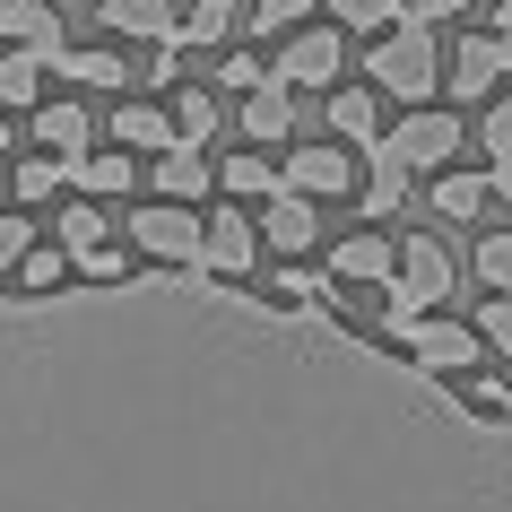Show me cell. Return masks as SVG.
Listing matches in <instances>:
<instances>
[{"instance_id": "9c48e42d", "label": "cell", "mask_w": 512, "mask_h": 512, "mask_svg": "<svg viewBox=\"0 0 512 512\" xmlns=\"http://www.w3.org/2000/svg\"><path fill=\"white\" fill-rule=\"evenodd\" d=\"M400 278V235L382 226H348L330 243V287H391Z\"/></svg>"}, {"instance_id": "8d00e7d4", "label": "cell", "mask_w": 512, "mask_h": 512, "mask_svg": "<svg viewBox=\"0 0 512 512\" xmlns=\"http://www.w3.org/2000/svg\"><path fill=\"white\" fill-rule=\"evenodd\" d=\"M261 79H270V70H261V61H252V53H226V61H217V70H209V87H243V96H252V87H261Z\"/></svg>"}, {"instance_id": "d6986e66", "label": "cell", "mask_w": 512, "mask_h": 512, "mask_svg": "<svg viewBox=\"0 0 512 512\" xmlns=\"http://www.w3.org/2000/svg\"><path fill=\"white\" fill-rule=\"evenodd\" d=\"M443 391H452V408L469 417V426H486V434H512V382H504V374H452Z\"/></svg>"}, {"instance_id": "3957f363", "label": "cell", "mask_w": 512, "mask_h": 512, "mask_svg": "<svg viewBox=\"0 0 512 512\" xmlns=\"http://www.w3.org/2000/svg\"><path fill=\"white\" fill-rule=\"evenodd\" d=\"M122 243H131V261H148V270L200 278V209H183V200H139Z\"/></svg>"}, {"instance_id": "9a60e30c", "label": "cell", "mask_w": 512, "mask_h": 512, "mask_svg": "<svg viewBox=\"0 0 512 512\" xmlns=\"http://www.w3.org/2000/svg\"><path fill=\"white\" fill-rule=\"evenodd\" d=\"M139 174H148V165L139 157H122V148H87V157H70V200H96V209H105V200H122V191H139Z\"/></svg>"}, {"instance_id": "30bf717a", "label": "cell", "mask_w": 512, "mask_h": 512, "mask_svg": "<svg viewBox=\"0 0 512 512\" xmlns=\"http://www.w3.org/2000/svg\"><path fill=\"white\" fill-rule=\"evenodd\" d=\"M252 226H261V252H278V261H313V243H322V217H313V200L304 191L278 183L261 209H252Z\"/></svg>"}, {"instance_id": "52a82bcc", "label": "cell", "mask_w": 512, "mask_h": 512, "mask_svg": "<svg viewBox=\"0 0 512 512\" xmlns=\"http://www.w3.org/2000/svg\"><path fill=\"white\" fill-rule=\"evenodd\" d=\"M339 70H348V35L339 27H296L287 44H278L270 79L296 96V87H339Z\"/></svg>"}, {"instance_id": "603a6c76", "label": "cell", "mask_w": 512, "mask_h": 512, "mask_svg": "<svg viewBox=\"0 0 512 512\" xmlns=\"http://www.w3.org/2000/svg\"><path fill=\"white\" fill-rule=\"evenodd\" d=\"M330 139L339 148H374L382 139V96L374 87H330Z\"/></svg>"}, {"instance_id": "d4e9b609", "label": "cell", "mask_w": 512, "mask_h": 512, "mask_svg": "<svg viewBox=\"0 0 512 512\" xmlns=\"http://www.w3.org/2000/svg\"><path fill=\"white\" fill-rule=\"evenodd\" d=\"M9 278H18V296H0V304H53L61 287H70V252H61V243H35Z\"/></svg>"}, {"instance_id": "e0dca14e", "label": "cell", "mask_w": 512, "mask_h": 512, "mask_svg": "<svg viewBox=\"0 0 512 512\" xmlns=\"http://www.w3.org/2000/svg\"><path fill=\"white\" fill-rule=\"evenodd\" d=\"M287 139H296V96H287L278 79H261L252 96H243V148L270 157V148H287Z\"/></svg>"}, {"instance_id": "6da1fadb", "label": "cell", "mask_w": 512, "mask_h": 512, "mask_svg": "<svg viewBox=\"0 0 512 512\" xmlns=\"http://www.w3.org/2000/svg\"><path fill=\"white\" fill-rule=\"evenodd\" d=\"M460 148H469V122H460L452 105H408L400 122L365 148V165H382V174H408V183H417V174H443Z\"/></svg>"}, {"instance_id": "d6a6232c", "label": "cell", "mask_w": 512, "mask_h": 512, "mask_svg": "<svg viewBox=\"0 0 512 512\" xmlns=\"http://www.w3.org/2000/svg\"><path fill=\"white\" fill-rule=\"evenodd\" d=\"M400 200H408V174H382V165H365V183H356V209L382 226V217L400 209Z\"/></svg>"}, {"instance_id": "44dd1931", "label": "cell", "mask_w": 512, "mask_h": 512, "mask_svg": "<svg viewBox=\"0 0 512 512\" xmlns=\"http://www.w3.org/2000/svg\"><path fill=\"white\" fill-rule=\"evenodd\" d=\"M35 200H70V157H44V148L9 157V209H35Z\"/></svg>"}, {"instance_id": "cb8c5ba5", "label": "cell", "mask_w": 512, "mask_h": 512, "mask_svg": "<svg viewBox=\"0 0 512 512\" xmlns=\"http://www.w3.org/2000/svg\"><path fill=\"white\" fill-rule=\"evenodd\" d=\"M217 191H226L235 209H261L278 191V165L261 157V148H235V157H217Z\"/></svg>"}, {"instance_id": "5bb4252c", "label": "cell", "mask_w": 512, "mask_h": 512, "mask_svg": "<svg viewBox=\"0 0 512 512\" xmlns=\"http://www.w3.org/2000/svg\"><path fill=\"white\" fill-rule=\"evenodd\" d=\"M504 79H512V53H504V44H495L486 27H478V35H460V53H452V70H443V87H452V96H478V105H486Z\"/></svg>"}, {"instance_id": "ac0fdd59", "label": "cell", "mask_w": 512, "mask_h": 512, "mask_svg": "<svg viewBox=\"0 0 512 512\" xmlns=\"http://www.w3.org/2000/svg\"><path fill=\"white\" fill-rule=\"evenodd\" d=\"M53 79H61V87H96V96H113V87H131V61L113 53V44H61V53H53Z\"/></svg>"}, {"instance_id": "8992f818", "label": "cell", "mask_w": 512, "mask_h": 512, "mask_svg": "<svg viewBox=\"0 0 512 512\" xmlns=\"http://www.w3.org/2000/svg\"><path fill=\"white\" fill-rule=\"evenodd\" d=\"M243 270H261V226H252V209L217 200L200 217V278H243Z\"/></svg>"}, {"instance_id": "d590c367", "label": "cell", "mask_w": 512, "mask_h": 512, "mask_svg": "<svg viewBox=\"0 0 512 512\" xmlns=\"http://www.w3.org/2000/svg\"><path fill=\"white\" fill-rule=\"evenodd\" d=\"M478 139H486V165H495V157H512V96H486Z\"/></svg>"}, {"instance_id": "7bdbcfd3", "label": "cell", "mask_w": 512, "mask_h": 512, "mask_svg": "<svg viewBox=\"0 0 512 512\" xmlns=\"http://www.w3.org/2000/svg\"><path fill=\"white\" fill-rule=\"evenodd\" d=\"M0 200H9V165H0Z\"/></svg>"}, {"instance_id": "ffe728a7", "label": "cell", "mask_w": 512, "mask_h": 512, "mask_svg": "<svg viewBox=\"0 0 512 512\" xmlns=\"http://www.w3.org/2000/svg\"><path fill=\"white\" fill-rule=\"evenodd\" d=\"M87 139H96V122H87L79 96H53V105H35V148H44V157H87Z\"/></svg>"}, {"instance_id": "60d3db41", "label": "cell", "mask_w": 512, "mask_h": 512, "mask_svg": "<svg viewBox=\"0 0 512 512\" xmlns=\"http://www.w3.org/2000/svg\"><path fill=\"white\" fill-rule=\"evenodd\" d=\"M486 35H495V44L512 53V0H495V27H486Z\"/></svg>"}, {"instance_id": "4fadbf2b", "label": "cell", "mask_w": 512, "mask_h": 512, "mask_svg": "<svg viewBox=\"0 0 512 512\" xmlns=\"http://www.w3.org/2000/svg\"><path fill=\"white\" fill-rule=\"evenodd\" d=\"M0 44H9V53H35L44 70H53V53L70 44V35H61L53 0H0Z\"/></svg>"}, {"instance_id": "484cf974", "label": "cell", "mask_w": 512, "mask_h": 512, "mask_svg": "<svg viewBox=\"0 0 512 512\" xmlns=\"http://www.w3.org/2000/svg\"><path fill=\"white\" fill-rule=\"evenodd\" d=\"M426 200H434V217H443V226H469V217L486 209V174H478V165H443Z\"/></svg>"}, {"instance_id": "e575fe53", "label": "cell", "mask_w": 512, "mask_h": 512, "mask_svg": "<svg viewBox=\"0 0 512 512\" xmlns=\"http://www.w3.org/2000/svg\"><path fill=\"white\" fill-rule=\"evenodd\" d=\"M35 243H44V226H35L27 209H0V270H18Z\"/></svg>"}, {"instance_id": "ba28073f", "label": "cell", "mask_w": 512, "mask_h": 512, "mask_svg": "<svg viewBox=\"0 0 512 512\" xmlns=\"http://www.w3.org/2000/svg\"><path fill=\"white\" fill-rule=\"evenodd\" d=\"M278 183L304 191V200H348V191L365 183V165H356V148H339V139H313V148H287Z\"/></svg>"}, {"instance_id": "2e32d148", "label": "cell", "mask_w": 512, "mask_h": 512, "mask_svg": "<svg viewBox=\"0 0 512 512\" xmlns=\"http://www.w3.org/2000/svg\"><path fill=\"white\" fill-rule=\"evenodd\" d=\"M148 183H157V200H183V209H200L217 191V165H209V148H165V157H148Z\"/></svg>"}, {"instance_id": "f35d334b", "label": "cell", "mask_w": 512, "mask_h": 512, "mask_svg": "<svg viewBox=\"0 0 512 512\" xmlns=\"http://www.w3.org/2000/svg\"><path fill=\"white\" fill-rule=\"evenodd\" d=\"M408 27H443V18H460V9H478V0H400Z\"/></svg>"}, {"instance_id": "7402d4cb", "label": "cell", "mask_w": 512, "mask_h": 512, "mask_svg": "<svg viewBox=\"0 0 512 512\" xmlns=\"http://www.w3.org/2000/svg\"><path fill=\"white\" fill-rule=\"evenodd\" d=\"M243 27H252V0H191V9H183V53H191V44L217 53V44H235Z\"/></svg>"}, {"instance_id": "7c38bea8", "label": "cell", "mask_w": 512, "mask_h": 512, "mask_svg": "<svg viewBox=\"0 0 512 512\" xmlns=\"http://www.w3.org/2000/svg\"><path fill=\"white\" fill-rule=\"evenodd\" d=\"M105 139L122 148V157H139V165H148V157H165V148H174V113H165V105H148V96H122V105L105 113Z\"/></svg>"}, {"instance_id": "836d02e7", "label": "cell", "mask_w": 512, "mask_h": 512, "mask_svg": "<svg viewBox=\"0 0 512 512\" xmlns=\"http://www.w3.org/2000/svg\"><path fill=\"white\" fill-rule=\"evenodd\" d=\"M313 9H322V0H252V27L261 35H296V27H313Z\"/></svg>"}, {"instance_id": "8fae6325", "label": "cell", "mask_w": 512, "mask_h": 512, "mask_svg": "<svg viewBox=\"0 0 512 512\" xmlns=\"http://www.w3.org/2000/svg\"><path fill=\"white\" fill-rule=\"evenodd\" d=\"M96 27L122 35V44H148V53H157V44L183 53V9H174V0H96Z\"/></svg>"}, {"instance_id": "7a4b0ae2", "label": "cell", "mask_w": 512, "mask_h": 512, "mask_svg": "<svg viewBox=\"0 0 512 512\" xmlns=\"http://www.w3.org/2000/svg\"><path fill=\"white\" fill-rule=\"evenodd\" d=\"M365 87L374 96H400V105H426L434 87H443V53H434V35L426 27H391L374 35V53H365Z\"/></svg>"}, {"instance_id": "74e56055", "label": "cell", "mask_w": 512, "mask_h": 512, "mask_svg": "<svg viewBox=\"0 0 512 512\" xmlns=\"http://www.w3.org/2000/svg\"><path fill=\"white\" fill-rule=\"evenodd\" d=\"M478 339L512 356V296H486V313H478Z\"/></svg>"}, {"instance_id": "4dcf8cb0", "label": "cell", "mask_w": 512, "mask_h": 512, "mask_svg": "<svg viewBox=\"0 0 512 512\" xmlns=\"http://www.w3.org/2000/svg\"><path fill=\"white\" fill-rule=\"evenodd\" d=\"M44 79H53V70H44L35 53H9V44H0V113H27Z\"/></svg>"}, {"instance_id": "ab89813d", "label": "cell", "mask_w": 512, "mask_h": 512, "mask_svg": "<svg viewBox=\"0 0 512 512\" xmlns=\"http://www.w3.org/2000/svg\"><path fill=\"white\" fill-rule=\"evenodd\" d=\"M486 200H504V209H512V157L486 165Z\"/></svg>"}, {"instance_id": "f546056e", "label": "cell", "mask_w": 512, "mask_h": 512, "mask_svg": "<svg viewBox=\"0 0 512 512\" xmlns=\"http://www.w3.org/2000/svg\"><path fill=\"white\" fill-rule=\"evenodd\" d=\"M139 261H131V243L113 235V243H87V252H70V278H87V287H122Z\"/></svg>"}, {"instance_id": "f1b7e54d", "label": "cell", "mask_w": 512, "mask_h": 512, "mask_svg": "<svg viewBox=\"0 0 512 512\" xmlns=\"http://www.w3.org/2000/svg\"><path fill=\"white\" fill-rule=\"evenodd\" d=\"M322 18H330L339 35H391L408 9H400V0H322Z\"/></svg>"}, {"instance_id": "277c9868", "label": "cell", "mask_w": 512, "mask_h": 512, "mask_svg": "<svg viewBox=\"0 0 512 512\" xmlns=\"http://www.w3.org/2000/svg\"><path fill=\"white\" fill-rule=\"evenodd\" d=\"M391 356H408V365H417V374H434V382H452V374H478V365H486V339H478V322L426 313V322L408 330Z\"/></svg>"}, {"instance_id": "4316f807", "label": "cell", "mask_w": 512, "mask_h": 512, "mask_svg": "<svg viewBox=\"0 0 512 512\" xmlns=\"http://www.w3.org/2000/svg\"><path fill=\"white\" fill-rule=\"evenodd\" d=\"M165 96H174V139H183V148H209L217 139V122H226V113H217V87H165Z\"/></svg>"}, {"instance_id": "1f68e13d", "label": "cell", "mask_w": 512, "mask_h": 512, "mask_svg": "<svg viewBox=\"0 0 512 512\" xmlns=\"http://www.w3.org/2000/svg\"><path fill=\"white\" fill-rule=\"evenodd\" d=\"M478 287H486V296H512V226L478 235Z\"/></svg>"}, {"instance_id": "5b68a950", "label": "cell", "mask_w": 512, "mask_h": 512, "mask_svg": "<svg viewBox=\"0 0 512 512\" xmlns=\"http://www.w3.org/2000/svg\"><path fill=\"white\" fill-rule=\"evenodd\" d=\"M452 252H443V235H400V278H391V304H408V313H443L452 304Z\"/></svg>"}, {"instance_id": "83f0119b", "label": "cell", "mask_w": 512, "mask_h": 512, "mask_svg": "<svg viewBox=\"0 0 512 512\" xmlns=\"http://www.w3.org/2000/svg\"><path fill=\"white\" fill-rule=\"evenodd\" d=\"M44 243H61V252H87V243H113V217L96 209V200H61V217H53V235Z\"/></svg>"}, {"instance_id": "b9f144b4", "label": "cell", "mask_w": 512, "mask_h": 512, "mask_svg": "<svg viewBox=\"0 0 512 512\" xmlns=\"http://www.w3.org/2000/svg\"><path fill=\"white\" fill-rule=\"evenodd\" d=\"M0 148H9V113H0Z\"/></svg>"}]
</instances>
